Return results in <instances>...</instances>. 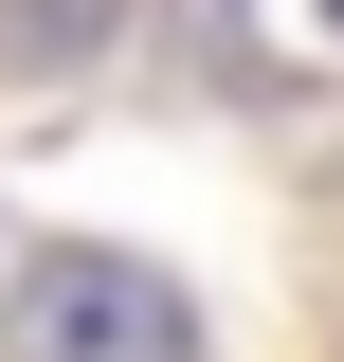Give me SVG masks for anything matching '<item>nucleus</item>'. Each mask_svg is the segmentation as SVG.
I'll return each mask as SVG.
<instances>
[{"mask_svg":"<svg viewBox=\"0 0 344 362\" xmlns=\"http://www.w3.org/2000/svg\"><path fill=\"white\" fill-rule=\"evenodd\" d=\"M0 362H200V308H181V272L109 254V235H55L0 308Z\"/></svg>","mask_w":344,"mask_h":362,"instance_id":"1","label":"nucleus"},{"mask_svg":"<svg viewBox=\"0 0 344 362\" xmlns=\"http://www.w3.org/2000/svg\"><path fill=\"white\" fill-rule=\"evenodd\" d=\"M326 18H344V0H326Z\"/></svg>","mask_w":344,"mask_h":362,"instance_id":"2","label":"nucleus"}]
</instances>
